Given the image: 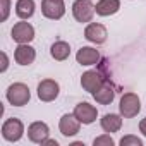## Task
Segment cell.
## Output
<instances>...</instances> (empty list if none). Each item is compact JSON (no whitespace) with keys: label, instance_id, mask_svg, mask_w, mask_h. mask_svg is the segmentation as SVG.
<instances>
[{"label":"cell","instance_id":"obj_1","mask_svg":"<svg viewBox=\"0 0 146 146\" xmlns=\"http://www.w3.org/2000/svg\"><path fill=\"white\" fill-rule=\"evenodd\" d=\"M5 100L12 105V107H24L29 103L31 100V91L29 86L24 83H12L7 91H5Z\"/></svg>","mask_w":146,"mask_h":146},{"label":"cell","instance_id":"obj_2","mask_svg":"<svg viewBox=\"0 0 146 146\" xmlns=\"http://www.w3.org/2000/svg\"><path fill=\"white\" fill-rule=\"evenodd\" d=\"M139 112H141V98L132 91L124 93L119 100V113L124 119H134L139 115Z\"/></svg>","mask_w":146,"mask_h":146},{"label":"cell","instance_id":"obj_3","mask_svg":"<svg viewBox=\"0 0 146 146\" xmlns=\"http://www.w3.org/2000/svg\"><path fill=\"white\" fill-rule=\"evenodd\" d=\"M2 137L7 141V143H17L23 139L26 129H24V122L17 117H11V119H5L4 124H2Z\"/></svg>","mask_w":146,"mask_h":146},{"label":"cell","instance_id":"obj_4","mask_svg":"<svg viewBox=\"0 0 146 146\" xmlns=\"http://www.w3.org/2000/svg\"><path fill=\"white\" fill-rule=\"evenodd\" d=\"M35 35H36V31H35L33 24L28 23V21H24V19H21L19 23H16V24L12 26V29H11V38H12L17 45L31 43V41L35 40Z\"/></svg>","mask_w":146,"mask_h":146},{"label":"cell","instance_id":"obj_5","mask_svg":"<svg viewBox=\"0 0 146 146\" xmlns=\"http://www.w3.org/2000/svg\"><path fill=\"white\" fill-rule=\"evenodd\" d=\"M95 5L91 4V0H74L72 2V16L74 19L81 24H88L95 17Z\"/></svg>","mask_w":146,"mask_h":146},{"label":"cell","instance_id":"obj_6","mask_svg":"<svg viewBox=\"0 0 146 146\" xmlns=\"http://www.w3.org/2000/svg\"><path fill=\"white\" fill-rule=\"evenodd\" d=\"M36 95L41 102L45 103H50V102H55L60 95V84L55 81V79H43L38 83V88H36Z\"/></svg>","mask_w":146,"mask_h":146},{"label":"cell","instance_id":"obj_7","mask_svg":"<svg viewBox=\"0 0 146 146\" xmlns=\"http://www.w3.org/2000/svg\"><path fill=\"white\" fill-rule=\"evenodd\" d=\"M105 76L102 74V70H95V69H90L86 72H83V76H81V88L86 91V93H95L98 91L103 83H105Z\"/></svg>","mask_w":146,"mask_h":146},{"label":"cell","instance_id":"obj_8","mask_svg":"<svg viewBox=\"0 0 146 146\" xmlns=\"http://www.w3.org/2000/svg\"><path fill=\"white\" fill-rule=\"evenodd\" d=\"M58 131L64 137H74L79 134L81 131V122L79 119L74 115V112L72 113H64L58 120Z\"/></svg>","mask_w":146,"mask_h":146},{"label":"cell","instance_id":"obj_9","mask_svg":"<svg viewBox=\"0 0 146 146\" xmlns=\"http://www.w3.org/2000/svg\"><path fill=\"white\" fill-rule=\"evenodd\" d=\"M41 14L50 21H58L65 16L64 0H41Z\"/></svg>","mask_w":146,"mask_h":146},{"label":"cell","instance_id":"obj_10","mask_svg":"<svg viewBox=\"0 0 146 146\" xmlns=\"http://www.w3.org/2000/svg\"><path fill=\"white\" fill-rule=\"evenodd\" d=\"M74 115L79 119V122L83 125H91L98 119V108L88 102H79L74 107Z\"/></svg>","mask_w":146,"mask_h":146},{"label":"cell","instance_id":"obj_11","mask_svg":"<svg viewBox=\"0 0 146 146\" xmlns=\"http://www.w3.org/2000/svg\"><path fill=\"white\" fill-rule=\"evenodd\" d=\"M84 38L93 45H103L108 38V31L102 23H88L84 28Z\"/></svg>","mask_w":146,"mask_h":146},{"label":"cell","instance_id":"obj_12","mask_svg":"<svg viewBox=\"0 0 146 146\" xmlns=\"http://www.w3.org/2000/svg\"><path fill=\"white\" fill-rule=\"evenodd\" d=\"M26 134H28V139H29L31 143H35V144H43V141H45L46 137H50V127H48V124L43 122V120H35V122H31V124L28 125Z\"/></svg>","mask_w":146,"mask_h":146},{"label":"cell","instance_id":"obj_13","mask_svg":"<svg viewBox=\"0 0 146 146\" xmlns=\"http://www.w3.org/2000/svg\"><path fill=\"white\" fill-rule=\"evenodd\" d=\"M100 60H102V55H100V52L95 46H81L76 52V62L79 65H83V67L96 65Z\"/></svg>","mask_w":146,"mask_h":146},{"label":"cell","instance_id":"obj_14","mask_svg":"<svg viewBox=\"0 0 146 146\" xmlns=\"http://www.w3.org/2000/svg\"><path fill=\"white\" fill-rule=\"evenodd\" d=\"M14 60L17 65H31L36 60V50L29 43L17 45L14 50Z\"/></svg>","mask_w":146,"mask_h":146},{"label":"cell","instance_id":"obj_15","mask_svg":"<svg viewBox=\"0 0 146 146\" xmlns=\"http://www.w3.org/2000/svg\"><path fill=\"white\" fill-rule=\"evenodd\" d=\"M122 122H124V117L120 113H105L100 119V127L103 129V132L113 134L122 129Z\"/></svg>","mask_w":146,"mask_h":146},{"label":"cell","instance_id":"obj_16","mask_svg":"<svg viewBox=\"0 0 146 146\" xmlns=\"http://www.w3.org/2000/svg\"><path fill=\"white\" fill-rule=\"evenodd\" d=\"M120 11V0H98L95 5V12L100 17H110Z\"/></svg>","mask_w":146,"mask_h":146},{"label":"cell","instance_id":"obj_17","mask_svg":"<svg viewBox=\"0 0 146 146\" xmlns=\"http://www.w3.org/2000/svg\"><path fill=\"white\" fill-rule=\"evenodd\" d=\"M93 98L98 105H110L113 100H115V88L110 81H105L103 86L93 93Z\"/></svg>","mask_w":146,"mask_h":146},{"label":"cell","instance_id":"obj_18","mask_svg":"<svg viewBox=\"0 0 146 146\" xmlns=\"http://www.w3.org/2000/svg\"><path fill=\"white\" fill-rule=\"evenodd\" d=\"M14 11H16V16L19 19L29 21L36 12V2L35 0H17L14 5Z\"/></svg>","mask_w":146,"mask_h":146},{"label":"cell","instance_id":"obj_19","mask_svg":"<svg viewBox=\"0 0 146 146\" xmlns=\"http://www.w3.org/2000/svg\"><path fill=\"white\" fill-rule=\"evenodd\" d=\"M50 55H52L53 60L64 62V60H67L69 55H70V45H69L67 41H64V40H57V41L50 46Z\"/></svg>","mask_w":146,"mask_h":146},{"label":"cell","instance_id":"obj_20","mask_svg":"<svg viewBox=\"0 0 146 146\" xmlns=\"http://www.w3.org/2000/svg\"><path fill=\"white\" fill-rule=\"evenodd\" d=\"M113 144H115V141H113L112 134H108V132H103L93 139V146H113Z\"/></svg>","mask_w":146,"mask_h":146},{"label":"cell","instance_id":"obj_21","mask_svg":"<svg viewBox=\"0 0 146 146\" xmlns=\"http://www.w3.org/2000/svg\"><path fill=\"white\" fill-rule=\"evenodd\" d=\"M119 144H120V146H143L144 143H143L141 137H137V136H134V134H125V136L119 141Z\"/></svg>","mask_w":146,"mask_h":146},{"label":"cell","instance_id":"obj_22","mask_svg":"<svg viewBox=\"0 0 146 146\" xmlns=\"http://www.w3.org/2000/svg\"><path fill=\"white\" fill-rule=\"evenodd\" d=\"M2 2V17H0V21L2 23H5L7 19H9V14H11V5H12V2L11 0H0Z\"/></svg>","mask_w":146,"mask_h":146},{"label":"cell","instance_id":"obj_23","mask_svg":"<svg viewBox=\"0 0 146 146\" xmlns=\"http://www.w3.org/2000/svg\"><path fill=\"white\" fill-rule=\"evenodd\" d=\"M9 69V57L5 52H2V67H0V72H7Z\"/></svg>","mask_w":146,"mask_h":146},{"label":"cell","instance_id":"obj_24","mask_svg":"<svg viewBox=\"0 0 146 146\" xmlns=\"http://www.w3.org/2000/svg\"><path fill=\"white\" fill-rule=\"evenodd\" d=\"M137 129H139V132H141V134L146 137V117L139 120V124H137Z\"/></svg>","mask_w":146,"mask_h":146},{"label":"cell","instance_id":"obj_25","mask_svg":"<svg viewBox=\"0 0 146 146\" xmlns=\"http://www.w3.org/2000/svg\"><path fill=\"white\" fill-rule=\"evenodd\" d=\"M41 146H58V141H57V139H50V137H46V139L43 141Z\"/></svg>","mask_w":146,"mask_h":146}]
</instances>
